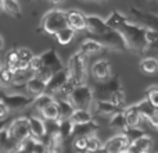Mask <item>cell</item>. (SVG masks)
<instances>
[{
  "instance_id": "1",
  "label": "cell",
  "mask_w": 158,
  "mask_h": 153,
  "mask_svg": "<svg viewBox=\"0 0 158 153\" xmlns=\"http://www.w3.org/2000/svg\"><path fill=\"white\" fill-rule=\"evenodd\" d=\"M107 24L111 28L117 29L125 38L131 50H135L139 55H143L144 52H147V49H150L147 43V38H146V32H147L146 25L131 21L125 15H122L118 10L111 11V14L107 18Z\"/></svg>"
},
{
  "instance_id": "2",
  "label": "cell",
  "mask_w": 158,
  "mask_h": 153,
  "mask_svg": "<svg viewBox=\"0 0 158 153\" xmlns=\"http://www.w3.org/2000/svg\"><path fill=\"white\" fill-rule=\"evenodd\" d=\"M69 27L68 25V11L53 8L49 10L40 21V28H38L36 32L46 33V35H57L61 29Z\"/></svg>"
},
{
  "instance_id": "3",
  "label": "cell",
  "mask_w": 158,
  "mask_h": 153,
  "mask_svg": "<svg viewBox=\"0 0 158 153\" xmlns=\"http://www.w3.org/2000/svg\"><path fill=\"white\" fill-rule=\"evenodd\" d=\"M69 78L78 85H83L86 81V55L77 52L71 56L68 63Z\"/></svg>"
},
{
  "instance_id": "4",
  "label": "cell",
  "mask_w": 158,
  "mask_h": 153,
  "mask_svg": "<svg viewBox=\"0 0 158 153\" xmlns=\"http://www.w3.org/2000/svg\"><path fill=\"white\" fill-rule=\"evenodd\" d=\"M96 38H97V41H100L101 43L104 45L106 49L118 50V52H126V50L129 49L125 38H123L117 29H114V28H111V29L107 31L103 35L96 36Z\"/></svg>"
},
{
  "instance_id": "5",
  "label": "cell",
  "mask_w": 158,
  "mask_h": 153,
  "mask_svg": "<svg viewBox=\"0 0 158 153\" xmlns=\"http://www.w3.org/2000/svg\"><path fill=\"white\" fill-rule=\"evenodd\" d=\"M93 90L87 86L86 84L83 85H78L75 88V90L72 92V95L69 96V100L72 102L77 109H85V110H89L90 104L93 102Z\"/></svg>"
},
{
  "instance_id": "6",
  "label": "cell",
  "mask_w": 158,
  "mask_h": 153,
  "mask_svg": "<svg viewBox=\"0 0 158 153\" xmlns=\"http://www.w3.org/2000/svg\"><path fill=\"white\" fill-rule=\"evenodd\" d=\"M8 129H10V134L21 142H24L28 138L32 137L29 127V117H19L17 120H14L13 124L8 127Z\"/></svg>"
},
{
  "instance_id": "7",
  "label": "cell",
  "mask_w": 158,
  "mask_h": 153,
  "mask_svg": "<svg viewBox=\"0 0 158 153\" xmlns=\"http://www.w3.org/2000/svg\"><path fill=\"white\" fill-rule=\"evenodd\" d=\"M2 102L7 104L10 111H13V110H22V109H25V107H28L31 103L35 102V99L28 98V96H24V95H19V93L8 95V93L3 92L2 93Z\"/></svg>"
},
{
  "instance_id": "8",
  "label": "cell",
  "mask_w": 158,
  "mask_h": 153,
  "mask_svg": "<svg viewBox=\"0 0 158 153\" xmlns=\"http://www.w3.org/2000/svg\"><path fill=\"white\" fill-rule=\"evenodd\" d=\"M118 89H122V85L119 82V75H115L112 78L103 81L96 86V93H97L98 99H103V100H108L110 96Z\"/></svg>"
},
{
  "instance_id": "9",
  "label": "cell",
  "mask_w": 158,
  "mask_h": 153,
  "mask_svg": "<svg viewBox=\"0 0 158 153\" xmlns=\"http://www.w3.org/2000/svg\"><path fill=\"white\" fill-rule=\"evenodd\" d=\"M21 141H18L10 134L8 127L2 128V131H0V146H2L3 153H17L21 148Z\"/></svg>"
},
{
  "instance_id": "10",
  "label": "cell",
  "mask_w": 158,
  "mask_h": 153,
  "mask_svg": "<svg viewBox=\"0 0 158 153\" xmlns=\"http://www.w3.org/2000/svg\"><path fill=\"white\" fill-rule=\"evenodd\" d=\"M131 139L126 137L125 134H119L112 137L111 139H108L104 143V149L108 153H121V152H126L131 146Z\"/></svg>"
},
{
  "instance_id": "11",
  "label": "cell",
  "mask_w": 158,
  "mask_h": 153,
  "mask_svg": "<svg viewBox=\"0 0 158 153\" xmlns=\"http://www.w3.org/2000/svg\"><path fill=\"white\" fill-rule=\"evenodd\" d=\"M69 78V72L68 70H61V71H57L54 72V75L52 76L49 82H47V86H46V92L50 93V95H56L61 90V88L64 86L67 81Z\"/></svg>"
},
{
  "instance_id": "12",
  "label": "cell",
  "mask_w": 158,
  "mask_h": 153,
  "mask_svg": "<svg viewBox=\"0 0 158 153\" xmlns=\"http://www.w3.org/2000/svg\"><path fill=\"white\" fill-rule=\"evenodd\" d=\"M40 59H42V61H43V66L50 68L53 72L64 70V64H63V61H61V59L58 57L54 47H52V49L46 50L44 53H42Z\"/></svg>"
},
{
  "instance_id": "13",
  "label": "cell",
  "mask_w": 158,
  "mask_h": 153,
  "mask_svg": "<svg viewBox=\"0 0 158 153\" xmlns=\"http://www.w3.org/2000/svg\"><path fill=\"white\" fill-rule=\"evenodd\" d=\"M131 13L135 17L136 22L146 25V27L154 28V29L158 31V15H154L151 13H146V11L140 10L137 7H131Z\"/></svg>"
},
{
  "instance_id": "14",
  "label": "cell",
  "mask_w": 158,
  "mask_h": 153,
  "mask_svg": "<svg viewBox=\"0 0 158 153\" xmlns=\"http://www.w3.org/2000/svg\"><path fill=\"white\" fill-rule=\"evenodd\" d=\"M110 29L111 27L107 24V20H103L98 15H87V31L94 36L103 35Z\"/></svg>"
},
{
  "instance_id": "15",
  "label": "cell",
  "mask_w": 158,
  "mask_h": 153,
  "mask_svg": "<svg viewBox=\"0 0 158 153\" xmlns=\"http://www.w3.org/2000/svg\"><path fill=\"white\" fill-rule=\"evenodd\" d=\"M92 74L94 76V79H97L98 82L107 81V79L111 78V64L107 60L96 61L92 67Z\"/></svg>"
},
{
  "instance_id": "16",
  "label": "cell",
  "mask_w": 158,
  "mask_h": 153,
  "mask_svg": "<svg viewBox=\"0 0 158 153\" xmlns=\"http://www.w3.org/2000/svg\"><path fill=\"white\" fill-rule=\"evenodd\" d=\"M68 25L75 31L87 29V17L78 10L68 11Z\"/></svg>"
},
{
  "instance_id": "17",
  "label": "cell",
  "mask_w": 158,
  "mask_h": 153,
  "mask_svg": "<svg viewBox=\"0 0 158 153\" xmlns=\"http://www.w3.org/2000/svg\"><path fill=\"white\" fill-rule=\"evenodd\" d=\"M97 129H98V124L93 120L89 121V123H85V124H75L72 139L77 137H93Z\"/></svg>"
},
{
  "instance_id": "18",
  "label": "cell",
  "mask_w": 158,
  "mask_h": 153,
  "mask_svg": "<svg viewBox=\"0 0 158 153\" xmlns=\"http://www.w3.org/2000/svg\"><path fill=\"white\" fill-rule=\"evenodd\" d=\"M96 109H97V111L103 116H114L119 111H123L125 107H119V106H117V104L111 103L110 100L98 99V100L96 102Z\"/></svg>"
},
{
  "instance_id": "19",
  "label": "cell",
  "mask_w": 158,
  "mask_h": 153,
  "mask_svg": "<svg viewBox=\"0 0 158 153\" xmlns=\"http://www.w3.org/2000/svg\"><path fill=\"white\" fill-rule=\"evenodd\" d=\"M104 49H106L104 45L101 43L100 41H97V39H86V41H83L81 43V46H79V52H82L86 56L96 55V53L101 52V50H104Z\"/></svg>"
},
{
  "instance_id": "20",
  "label": "cell",
  "mask_w": 158,
  "mask_h": 153,
  "mask_svg": "<svg viewBox=\"0 0 158 153\" xmlns=\"http://www.w3.org/2000/svg\"><path fill=\"white\" fill-rule=\"evenodd\" d=\"M29 127H31V132H32V137L36 139L43 141L46 137V123L43 120L38 117H29Z\"/></svg>"
},
{
  "instance_id": "21",
  "label": "cell",
  "mask_w": 158,
  "mask_h": 153,
  "mask_svg": "<svg viewBox=\"0 0 158 153\" xmlns=\"http://www.w3.org/2000/svg\"><path fill=\"white\" fill-rule=\"evenodd\" d=\"M35 76V72L31 71L29 68H21L17 70L14 72V81H13V88H21L25 86L31 79Z\"/></svg>"
},
{
  "instance_id": "22",
  "label": "cell",
  "mask_w": 158,
  "mask_h": 153,
  "mask_svg": "<svg viewBox=\"0 0 158 153\" xmlns=\"http://www.w3.org/2000/svg\"><path fill=\"white\" fill-rule=\"evenodd\" d=\"M46 86L47 84L44 81H42L40 78H38V76H33L32 79H31L29 82H28L27 85H25V88H27V90L31 93V95H33L36 98V96L42 95V93L46 92Z\"/></svg>"
},
{
  "instance_id": "23",
  "label": "cell",
  "mask_w": 158,
  "mask_h": 153,
  "mask_svg": "<svg viewBox=\"0 0 158 153\" xmlns=\"http://www.w3.org/2000/svg\"><path fill=\"white\" fill-rule=\"evenodd\" d=\"M136 104H137V109H139L142 117L146 118V120H148V121L154 117V114H156L157 110H158L157 107L154 106L151 102H148V99H146V98L143 99V100H140L139 103H136Z\"/></svg>"
},
{
  "instance_id": "24",
  "label": "cell",
  "mask_w": 158,
  "mask_h": 153,
  "mask_svg": "<svg viewBox=\"0 0 158 153\" xmlns=\"http://www.w3.org/2000/svg\"><path fill=\"white\" fill-rule=\"evenodd\" d=\"M125 116L126 121H128V127H139L140 120H142V114H140L137 104H132L129 107H125Z\"/></svg>"
},
{
  "instance_id": "25",
  "label": "cell",
  "mask_w": 158,
  "mask_h": 153,
  "mask_svg": "<svg viewBox=\"0 0 158 153\" xmlns=\"http://www.w3.org/2000/svg\"><path fill=\"white\" fill-rule=\"evenodd\" d=\"M58 104V110H60V120H64V118H71L72 114L75 113L77 107L72 104V102L69 99H58L56 100Z\"/></svg>"
},
{
  "instance_id": "26",
  "label": "cell",
  "mask_w": 158,
  "mask_h": 153,
  "mask_svg": "<svg viewBox=\"0 0 158 153\" xmlns=\"http://www.w3.org/2000/svg\"><path fill=\"white\" fill-rule=\"evenodd\" d=\"M74 128H75V124L72 123L71 118H64V120H60V135H61V138H63L64 142L72 139Z\"/></svg>"
},
{
  "instance_id": "27",
  "label": "cell",
  "mask_w": 158,
  "mask_h": 153,
  "mask_svg": "<svg viewBox=\"0 0 158 153\" xmlns=\"http://www.w3.org/2000/svg\"><path fill=\"white\" fill-rule=\"evenodd\" d=\"M2 8L14 18H21V8L17 0H2Z\"/></svg>"
},
{
  "instance_id": "28",
  "label": "cell",
  "mask_w": 158,
  "mask_h": 153,
  "mask_svg": "<svg viewBox=\"0 0 158 153\" xmlns=\"http://www.w3.org/2000/svg\"><path fill=\"white\" fill-rule=\"evenodd\" d=\"M110 127H111V128H115V129H119V131H123V129L128 127L125 110H123V111L117 113V114H114V116H111V120H110Z\"/></svg>"
},
{
  "instance_id": "29",
  "label": "cell",
  "mask_w": 158,
  "mask_h": 153,
  "mask_svg": "<svg viewBox=\"0 0 158 153\" xmlns=\"http://www.w3.org/2000/svg\"><path fill=\"white\" fill-rule=\"evenodd\" d=\"M54 98H53V95H50V93L44 92L42 93V95L36 96L35 98V102H33V104H35V107L38 110H40V111H43L44 109H46L47 106H50L52 103H54Z\"/></svg>"
},
{
  "instance_id": "30",
  "label": "cell",
  "mask_w": 158,
  "mask_h": 153,
  "mask_svg": "<svg viewBox=\"0 0 158 153\" xmlns=\"http://www.w3.org/2000/svg\"><path fill=\"white\" fill-rule=\"evenodd\" d=\"M71 120H72V123H74V124H85V123L92 121L93 117H92V114H90L89 110L77 109V110H75V113L72 114Z\"/></svg>"
},
{
  "instance_id": "31",
  "label": "cell",
  "mask_w": 158,
  "mask_h": 153,
  "mask_svg": "<svg viewBox=\"0 0 158 153\" xmlns=\"http://www.w3.org/2000/svg\"><path fill=\"white\" fill-rule=\"evenodd\" d=\"M139 67L142 71L147 72V74H153L158 70V60L154 57H146L140 61Z\"/></svg>"
},
{
  "instance_id": "32",
  "label": "cell",
  "mask_w": 158,
  "mask_h": 153,
  "mask_svg": "<svg viewBox=\"0 0 158 153\" xmlns=\"http://www.w3.org/2000/svg\"><path fill=\"white\" fill-rule=\"evenodd\" d=\"M132 143H133V145L139 149V152L148 153V152H150V149H151V146H153V138L148 137V135H143L142 138L133 141Z\"/></svg>"
},
{
  "instance_id": "33",
  "label": "cell",
  "mask_w": 158,
  "mask_h": 153,
  "mask_svg": "<svg viewBox=\"0 0 158 153\" xmlns=\"http://www.w3.org/2000/svg\"><path fill=\"white\" fill-rule=\"evenodd\" d=\"M74 35H75V29H72L71 27H67L64 29H61L56 35V38H57V42L60 45H68L74 39Z\"/></svg>"
},
{
  "instance_id": "34",
  "label": "cell",
  "mask_w": 158,
  "mask_h": 153,
  "mask_svg": "<svg viewBox=\"0 0 158 153\" xmlns=\"http://www.w3.org/2000/svg\"><path fill=\"white\" fill-rule=\"evenodd\" d=\"M42 116L44 117V120H60V110H58L57 102L52 103L50 106H47L46 109L42 111Z\"/></svg>"
},
{
  "instance_id": "35",
  "label": "cell",
  "mask_w": 158,
  "mask_h": 153,
  "mask_svg": "<svg viewBox=\"0 0 158 153\" xmlns=\"http://www.w3.org/2000/svg\"><path fill=\"white\" fill-rule=\"evenodd\" d=\"M87 142L89 137H77L72 139V146L77 153H86L87 152Z\"/></svg>"
},
{
  "instance_id": "36",
  "label": "cell",
  "mask_w": 158,
  "mask_h": 153,
  "mask_svg": "<svg viewBox=\"0 0 158 153\" xmlns=\"http://www.w3.org/2000/svg\"><path fill=\"white\" fill-rule=\"evenodd\" d=\"M122 132L129 138V139H131V142H133V141L142 138L143 135H146L144 129H142L140 127H126Z\"/></svg>"
},
{
  "instance_id": "37",
  "label": "cell",
  "mask_w": 158,
  "mask_h": 153,
  "mask_svg": "<svg viewBox=\"0 0 158 153\" xmlns=\"http://www.w3.org/2000/svg\"><path fill=\"white\" fill-rule=\"evenodd\" d=\"M13 81H14V72L4 64L2 68V85L4 88L6 86L13 88Z\"/></svg>"
},
{
  "instance_id": "38",
  "label": "cell",
  "mask_w": 158,
  "mask_h": 153,
  "mask_svg": "<svg viewBox=\"0 0 158 153\" xmlns=\"http://www.w3.org/2000/svg\"><path fill=\"white\" fill-rule=\"evenodd\" d=\"M146 38H147L148 47H151V49H158V31L157 29L147 27Z\"/></svg>"
},
{
  "instance_id": "39",
  "label": "cell",
  "mask_w": 158,
  "mask_h": 153,
  "mask_svg": "<svg viewBox=\"0 0 158 153\" xmlns=\"http://www.w3.org/2000/svg\"><path fill=\"white\" fill-rule=\"evenodd\" d=\"M78 86V84L75 81H72L71 78H68V81L64 84V86L61 88V90L58 93H60L63 98H67V99H69V96L72 95V92L75 90V88Z\"/></svg>"
},
{
  "instance_id": "40",
  "label": "cell",
  "mask_w": 158,
  "mask_h": 153,
  "mask_svg": "<svg viewBox=\"0 0 158 153\" xmlns=\"http://www.w3.org/2000/svg\"><path fill=\"white\" fill-rule=\"evenodd\" d=\"M108 100L111 102V103L119 106V107H125V93H123V88H122V89L115 90V92L110 96Z\"/></svg>"
},
{
  "instance_id": "41",
  "label": "cell",
  "mask_w": 158,
  "mask_h": 153,
  "mask_svg": "<svg viewBox=\"0 0 158 153\" xmlns=\"http://www.w3.org/2000/svg\"><path fill=\"white\" fill-rule=\"evenodd\" d=\"M49 148H50V146L47 145V143H44L43 141L33 138L32 149H31V152H32V153H49L50 152Z\"/></svg>"
},
{
  "instance_id": "42",
  "label": "cell",
  "mask_w": 158,
  "mask_h": 153,
  "mask_svg": "<svg viewBox=\"0 0 158 153\" xmlns=\"http://www.w3.org/2000/svg\"><path fill=\"white\" fill-rule=\"evenodd\" d=\"M146 99H148V102L154 104L158 109V86H150L146 90Z\"/></svg>"
},
{
  "instance_id": "43",
  "label": "cell",
  "mask_w": 158,
  "mask_h": 153,
  "mask_svg": "<svg viewBox=\"0 0 158 153\" xmlns=\"http://www.w3.org/2000/svg\"><path fill=\"white\" fill-rule=\"evenodd\" d=\"M103 143L100 142V139H98L97 137H89V142H87V152L86 153H90V152H96L98 151V149L103 148Z\"/></svg>"
},
{
  "instance_id": "44",
  "label": "cell",
  "mask_w": 158,
  "mask_h": 153,
  "mask_svg": "<svg viewBox=\"0 0 158 153\" xmlns=\"http://www.w3.org/2000/svg\"><path fill=\"white\" fill-rule=\"evenodd\" d=\"M18 56H19V60L27 63V64H29V61L35 57L33 53L31 52L28 47H18Z\"/></svg>"
},
{
  "instance_id": "45",
  "label": "cell",
  "mask_w": 158,
  "mask_h": 153,
  "mask_svg": "<svg viewBox=\"0 0 158 153\" xmlns=\"http://www.w3.org/2000/svg\"><path fill=\"white\" fill-rule=\"evenodd\" d=\"M35 75L38 76V78H40L42 81H44V82H46V84H47V82H49L50 79H52V76L54 75V72H53L50 68H47V67H43V68H40V70H39V71L36 72Z\"/></svg>"
},
{
  "instance_id": "46",
  "label": "cell",
  "mask_w": 158,
  "mask_h": 153,
  "mask_svg": "<svg viewBox=\"0 0 158 153\" xmlns=\"http://www.w3.org/2000/svg\"><path fill=\"white\" fill-rule=\"evenodd\" d=\"M43 67L44 66H43V61H42L40 56H35V57H33L32 60L29 61V66H28V68L36 74V72H38L40 68H43Z\"/></svg>"
},
{
  "instance_id": "47",
  "label": "cell",
  "mask_w": 158,
  "mask_h": 153,
  "mask_svg": "<svg viewBox=\"0 0 158 153\" xmlns=\"http://www.w3.org/2000/svg\"><path fill=\"white\" fill-rule=\"evenodd\" d=\"M8 113H10V109L7 107V104L3 103V102H0V117L4 118Z\"/></svg>"
},
{
  "instance_id": "48",
  "label": "cell",
  "mask_w": 158,
  "mask_h": 153,
  "mask_svg": "<svg viewBox=\"0 0 158 153\" xmlns=\"http://www.w3.org/2000/svg\"><path fill=\"white\" fill-rule=\"evenodd\" d=\"M90 153H108V152H107L106 149H104V146H103V148L98 149V151H96V152H90Z\"/></svg>"
},
{
  "instance_id": "49",
  "label": "cell",
  "mask_w": 158,
  "mask_h": 153,
  "mask_svg": "<svg viewBox=\"0 0 158 153\" xmlns=\"http://www.w3.org/2000/svg\"><path fill=\"white\" fill-rule=\"evenodd\" d=\"M52 3H54V4H60V3H64L65 0H50Z\"/></svg>"
},
{
  "instance_id": "50",
  "label": "cell",
  "mask_w": 158,
  "mask_h": 153,
  "mask_svg": "<svg viewBox=\"0 0 158 153\" xmlns=\"http://www.w3.org/2000/svg\"><path fill=\"white\" fill-rule=\"evenodd\" d=\"M49 153H60V152H58V151H53V149H50V152Z\"/></svg>"
},
{
  "instance_id": "51",
  "label": "cell",
  "mask_w": 158,
  "mask_h": 153,
  "mask_svg": "<svg viewBox=\"0 0 158 153\" xmlns=\"http://www.w3.org/2000/svg\"><path fill=\"white\" fill-rule=\"evenodd\" d=\"M121 153H128V151H126V152H121Z\"/></svg>"
},
{
  "instance_id": "52",
  "label": "cell",
  "mask_w": 158,
  "mask_h": 153,
  "mask_svg": "<svg viewBox=\"0 0 158 153\" xmlns=\"http://www.w3.org/2000/svg\"><path fill=\"white\" fill-rule=\"evenodd\" d=\"M137 153H143V152H137Z\"/></svg>"
}]
</instances>
